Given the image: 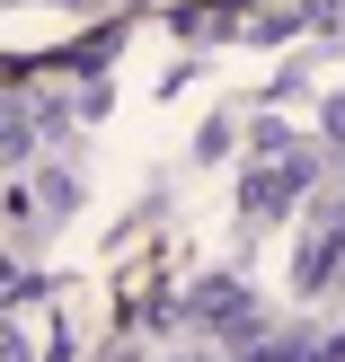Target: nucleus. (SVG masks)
Here are the masks:
<instances>
[{"label":"nucleus","mask_w":345,"mask_h":362,"mask_svg":"<svg viewBox=\"0 0 345 362\" xmlns=\"http://www.w3.org/2000/svg\"><path fill=\"white\" fill-rule=\"evenodd\" d=\"M195 318H204V327H222V336H248V318H257V300H248L239 283H222V274H213L204 292H195Z\"/></svg>","instance_id":"nucleus-1"},{"label":"nucleus","mask_w":345,"mask_h":362,"mask_svg":"<svg viewBox=\"0 0 345 362\" xmlns=\"http://www.w3.org/2000/svg\"><path fill=\"white\" fill-rule=\"evenodd\" d=\"M328 133H336V141H345V98H328Z\"/></svg>","instance_id":"nucleus-2"}]
</instances>
